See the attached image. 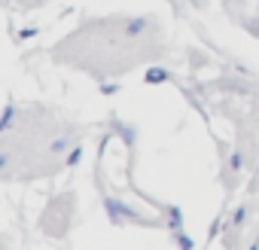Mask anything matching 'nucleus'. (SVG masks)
Listing matches in <instances>:
<instances>
[{
	"label": "nucleus",
	"mask_w": 259,
	"mask_h": 250,
	"mask_svg": "<svg viewBox=\"0 0 259 250\" xmlns=\"http://www.w3.org/2000/svg\"><path fill=\"white\" fill-rule=\"evenodd\" d=\"M162 79H165V70H159V67L147 70V82H162Z\"/></svg>",
	"instance_id": "1"
}]
</instances>
